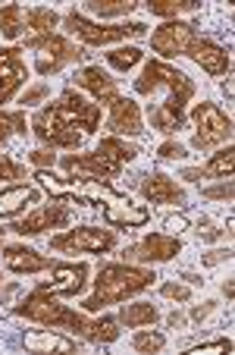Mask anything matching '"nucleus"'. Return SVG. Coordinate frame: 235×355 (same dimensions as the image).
Returning a JSON list of instances; mask_svg holds the SVG:
<instances>
[{
  "mask_svg": "<svg viewBox=\"0 0 235 355\" xmlns=\"http://www.w3.org/2000/svg\"><path fill=\"white\" fill-rule=\"evenodd\" d=\"M13 315L35 321L41 327H57V330H69V334L82 336V340L94 343V346H110L120 340V321L110 315H101L97 321H88L85 315L66 309L60 302V295H50L44 289L35 286L19 305H13Z\"/></svg>",
  "mask_w": 235,
  "mask_h": 355,
  "instance_id": "nucleus-1",
  "label": "nucleus"
},
{
  "mask_svg": "<svg viewBox=\"0 0 235 355\" xmlns=\"http://www.w3.org/2000/svg\"><path fill=\"white\" fill-rule=\"evenodd\" d=\"M157 88H167V98L148 110L151 126L160 129V132H176V129L185 126V104L195 98V82L188 79L185 73H179L176 67L163 60H151L144 63L141 76L135 79V92L138 94H154Z\"/></svg>",
  "mask_w": 235,
  "mask_h": 355,
  "instance_id": "nucleus-2",
  "label": "nucleus"
},
{
  "mask_svg": "<svg viewBox=\"0 0 235 355\" xmlns=\"http://www.w3.org/2000/svg\"><path fill=\"white\" fill-rule=\"evenodd\" d=\"M157 280L154 270L148 268H135V264H104L97 270L94 280V295H88L82 302V311H101L107 305H120L129 295H138L144 289H151V283Z\"/></svg>",
  "mask_w": 235,
  "mask_h": 355,
  "instance_id": "nucleus-3",
  "label": "nucleus"
},
{
  "mask_svg": "<svg viewBox=\"0 0 235 355\" xmlns=\"http://www.w3.org/2000/svg\"><path fill=\"white\" fill-rule=\"evenodd\" d=\"M22 47H32V51H38V60H35V69H38V76H54L60 73L63 67H69V63H79L82 57H85V47L73 44L69 38H63V35L50 32V35H38V38H26V44Z\"/></svg>",
  "mask_w": 235,
  "mask_h": 355,
  "instance_id": "nucleus-4",
  "label": "nucleus"
},
{
  "mask_svg": "<svg viewBox=\"0 0 235 355\" xmlns=\"http://www.w3.org/2000/svg\"><path fill=\"white\" fill-rule=\"evenodd\" d=\"M63 22H66L69 35H75L79 41H85V44H116V41H126V38H144L148 35V26L144 22H126V26H101V22H91L85 19L82 13H66L63 16Z\"/></svg>",
  "mask_w": 235,
  "mask_h": 355,
  "instance_id": "nucleus-5",
  "label": "nucleus"
},
{
  "mask_svg": "<svg viewBox=\"0 0 235 355\" xmlns=\"http://www.w3.org/2000/svg\"><path fill=\"white\" fill-rule=\"evenodd\" d=\"M191 123L198 129L195 139H191V148H198V151H214L220 145H232V116H226L210 101H201L191 110Z\"/></svg>",
  "mask_w": 235,
  "mask_h": 355,
  "instance_id": "nucleus-6",
  "label": "nucleus"
},
{
  "mask_svg": "<svg viewBox=\"0 0 235 355\" xmlns=\"http://www.w3.org/2000/svg\"><path fill=\"white\" fill-rule=\"evenodd\" d=\"M50 248H54V252H66V255H82V252H85V255H101V252L116 248V236L101 227H79V230L54 236Z\"/></svg>",
  "mask_w": 235,
  "mask_h": 355,
  "instance_id": "nucleus-7",
  "label": "nucleus"
},
{
  "mask_svg": "<svg viewBox=\"0 0 235 355\" xmlns=\"http://www.w3.org/2000/svg\"><path fill=\"white\" fill-rule=\"evenodd\" d=\"M69 205L63 198H54L50 205H41L38 211H32L28 217L16 223H7V227H0V236L3 233H19V236H38L44 230H63L69 227Z\"/></svg>",
  "mask_w": 235,
  "mask_h": 355,
  "instance_id": "nucleus-8",
  "label": "nucleus"
},
{
  "mask_svg": "<svg viewBox=\"0 0 235 355\" xmlns=\"http://www.w3.org/2000/svg\"><path fill=\"white\" fill-rule=\"evenodd\" d=\"M32 132L38 135L47 148H79L82 139H85L82 132H75V126H69V123L57 114L54 104L32 116Z\"/></svg>",
  "mask_w": 235,
  "mask_h": 355,
  "instance_id": "nucleus-9",
  "label": "nucleus"
},
{
  "mask_svg": "<svg viewBox=\"0 0 235 355\" xmlns=\"http://www.w3.org/2000/svg\"><path fill=\"white\" fill-rule=\"evenodd\" d=\"M54 107L69 126H79L82 135H91L101 129V104H91V101L82 98L75 88H66V92L57 98Z\"/></svg>",
  "mask_w": 235,
  "mask_h": 355,
  "instance_id": "nucleus-10",
  "label": "nucleus"
},
{
  "mask_svg": "<svg viewBox=\"0 0 235 355\" xmlns=\"http://www.w3.org/2000/svg\"><path fill=\"white\" fill-rule=\"evenodd\" d=\"M201 38L198 28L191 22H182V19H169L163 22L160 28H154L151 35V51L160 57H179V54H188V47L195 44Z\"/></svg>",
  "mask_w": 235,
  "mask_h": 355,
  "instance_id": "nucleus-11",
  "label": "nucleus"
},
{
  "mask_svg": "<svg viewBox=\"0 0 235 355\" xmlns=\"http://www.w3.org/2000/svg\"><path fill=\"white\" fill-rule=\"evenodd\" d=\"M182 252V239L179 236H169V233H151L144 236L141 242H135V245H129L126 252H122V258L126 261H173L176 255Z\"/></svg>",
  "mask_w": 235,
  "mask_h": 355,
  "instance_id": "nucleus-12",
  "label": "nucleus"
},
{
  "mask_svg": "<svg viewBox=\"0 0 235 355\" xmlns=\"http://www.w3.org/2000/svg\"><path fill=\"white\" fill-rule=\"evenodd\" d=\"M54 277L50 280H41L38 289L50 295H60V299H73L85 289V280H88V264H60L57 261L54 268Z\"/></svg>",
  "mask_w": 235,
  "mask_h": 355,
  "instance_id": "nucleus-13",
  "label": "nucleus"
},
{
  "mask_svg": "<svg viewBox=\"0 0 235 355\" xmlns=\"http://www.w3.org/2000/svg\"><path fill=\"white\" fill-rule=\"evenodd\" d=\"M19 54L22 47H0V104H7L28 79V69Z\"/></svg>",
  "mask_w": 235,
  "mask_h": 355,
  "instance_id": "nucleus-14",
  "label": "nucleus"
},
{
  "mask_svg": "<svg viewBox=\"0 0 235 355\" xmlns=\"http://www.w3.org/2000/svg\"><path fill=\"white\" fill-rule=\"evenodd\" d=\"M107 107H110L107 129L113 135H141V132H144V123H141V107L135 104L132 98L116 94Z\"/></svg>",
  "mask_w": 235,
  "mask_h": 355,
  "instance_id": "nucleus-15",
  "label": "nucleus"
},
{
  "mask_svg": "<svg viewBox=\"0 0 235 355\" xmlns=\"http://www.w3.org/2000/svg\"><path fill=\"white\" fill-rule=\"evenodd\" d=\"M141 195H144L151 205H182V201H185V189H182L173 176L160 173V170H154V173H148L141 180Z\"/></svg>",
  "mask_w": 235,
  "mask_h": 355,
  "instance_id": "nucleus-16",
  "label": "nucleus"
},
{
  "mask_svg": "<svg viewBox=\"0 0 235 355\" xmlns=\"http://www.w3.org/2000/svg\"><path fill=\"white\" fill-rule=\"evenodd\" d=\"M60 167L66 170L69 180H79V182H107V180H116L107 167L101 164V157L94 155H66L60 161Z\"/></svg>",
  "mask_w": 235,
  "mask_h": 355,
  "instance_id": "nucleus-17",
  "label": "nucleus"
},
{
  "mask_svg": "<svg viewBox=\"0 0 235 355\" xmlns=\"http://www.w3.org/2000/svg\"><path fill=\"white\" fill-rule=\"evenodd\" d=\"M185 57H191L195 63H201V69L210 73V76H226L229 67H232V57L226 54V47L214 44V41H207V38H198L195 44L188 47Z\"/></svg>",
  "mask_w": 235,
  "mask_h": 355,
  "instance_id": "nucleus-18",
  "label": "nucleus"
},
{
  "mask_svg": "<svg viewBox=\"0 0 235 355\" xmlns=\"http://www.w3.org/2000/svg\"><path fill=\"white\" fill-rule=\"evenodd\" d=\"M94 155L101 157V164L110 170V173L120 176V170L141 155V148L138 145H126L120 135H107V139H101V145L94 148Z\"/></svg>",
  "mask_w": 235,
  "mask_h": 355,
  "instance_id": "nucleus-19",
  "label": "nucleus"
},
{
  "mask_svg": "<svg viewBox=\"0 0 235 355\" xmlns=\"http://www.w3.org/2000/svg\"><path fill=\"white\" fill-rule=\"evenodd\" d=\"M148 208H141V205H132L129 198L122 195H110V201L104 205V220L110 227H144L148 223Z\"/></svg>",
  "mask_w": 235,
  "mask_h": 355,
  "instance_id": "nucleus-20",
  "label": "nucleus"
},
{
  "mask_svg": "<svg viewBox=\"0 0 235 355\" xmlns=\"http://www.w3.org/2000/svg\"><path fill=\"white\" fill-rule=\"evenodd\" d=\"M75 88H85V92L94 94V101H101V104H110V101L120 94L116 88V79L110 73H104L101 67H85L75 73Z\"/></svg>",
  "mask_w": 235,
  "mask_h": 355,
  "instance_id": "nucleus-21",
  "label": "nucleus"
},
{
  "mask_svg": "<svg viewBox=\"0 0 235 355\" xmlns=\"http://www.w3.org/2000/svg\"><path fill=\"white\" fill-rule=\"evenodd\" d=\"M3 264H7L13 274H41V270L54 268L57 261L38 255V252L28 245H3Z\"/></svg>",
  "mask_w": 235,
  "mask_h": 355,
  "instance_id": "nucleus-22",
  "label": "nucleus"
},
{
  "mask_svg": "<svg viewBox=\"0 0 235 355\" xmlns=\"http://www.w3.org/2000/svg\"><path fill=\"white\" fill-rule=\"evenodd\" d=\"M22 346L32 349V352H75V340L60 334L57 327L26 330V334H22Z\"/></svg>",
  "mask_w": 235,
  "mask_h": 355,
  "instance_id": "nucleus-23",
  "label": "nucleus"
},
{
  "mask_svg": "<svg viewBox=\"0 0 235 355\" xmlns=\"http://www.w3.org/2000/svg\"><path fill=\"white\" fill-rule=\"evenodd\" d=\"M32 201H38V192H35L28 182H16V186H7L3 192H0V220L3 217H13L19 214L26 205H32Z\"/></svg>",
  "mask_w": 235,
  "mask_h": 355,
  "instance_id": "nucleus-24",
  "label": "nucleus"
},
{
  "mask_svg": "<svg viewBox=\"0 0 235 355\" xmlns=\"http://www.w3.org/2000/svg\"><path fill=\"white\" fill-rule=\"evenodd\" d=\"M120 321L126 327H151L160 321V311L151 302H135V305H122L120 309Z\"/></svg>",
  "mask_w": 235,
  "mask_h": 355,
  "instance_id": "nucleus-25",
  "label": "nucleus"
},
{
  "mask_svg": "<svg viewBox=\"0 0 235 355\" xmlns=\"http://www.w3.org/2000/svg\"><path fill=\"white\" fill-rule=\"evenodd\" d=\"M148 10L154 16H160V19H179L182 13H195V10H201V3L198 0H148Z\"/></svg>",
  "mask_w": 235,
  "mask_h": 355,
  "instance_id": "nucleus-26",
  "label": "nucleus"
},
{
  "mask_svg": "<svg viewBox=\"0 0 235 355\" xmlns=\"http://www.w3.org/2000/svg\"><path fill=\"white\" fill-rule=\"evenodd\" d=\"M22 32H26V10H22L19 3L0 7V35L10 38V41H16Z\"/></svg>",
  "mask_w": 235,
  "mask_h": 355,
  "instance_id": "nucleus-27",
  "label": "nucleus"
},
{
  "mask_svg": "<svg viewBox=\"0 0 235 355\" xmlns=\"http://www.w3.org/2000/svg\"><path fill=\"white\" fill-rule=\"evenodd\" d=\"M57 22H60V16H57L50 7H32V10H26V26L35 32V38H38V35H50L57 28Z\"/></svg>",
  "mask_w": 235,
  "mask_h": 355,
  "instance_id": "nucleus-28",
  "label": "nucleus"
},
{
  "mask_svg": "<svg viewBox=\"0 0 235 355\" xmlns=\"http://www.w3.org/2000/svg\"><path fill=\"white\" fill-rule=\"evenodd\" d=\"M232 167H235V148L226 145V148H220V151H216V155L207 161L204 173L214 176V180H229V176H232Z\"/></svg>",
  "mask_w": 235,
  "mask_h": 355,
  "instance_id": "nucleus-29",
  "label": "nucleus"
},
{
  "mask_svg": "<svg viewBox=\"0 0 235 355\" xmlns=\"http://www.w3.org/2000/svg\"><path fill=\"white\" fill-rule=\"evenodd\" d=\"M26 114L22 110H0V145L10 139V135H26Z\"/></svg>",
  "mask_w": 235,
  "mask_h": 355,
  "instance_id": "nucleus-30",
  "label": "nucleus"
},
{
  "mask_svg": "<svg viewBox=\"0 0 235 355\" xmlns=\"http://www.w3.org/2000/svg\"><path fill=\"white\" fill-rule=\"evenodd\" d=\"M163 346H167V336L157 334V330H135V336H132V349H135V352L151 355V352H160Z\"/></svg>",
  "mask_w": 235,
  "mask_h": 355,
  "instance_id": "nucleus-31",
  "label": "nucleus"
},
{
  "mask_svg": "<svg viewBox=\"0 0 235 355\" xmlns=\"http://www.w3.org/2000/svg\"><path fill=\"white\" fill-rule=\"evenodd\" d=\"M141 51L138 47H132V44H126V47H113V51H110L107 54V63L113 69H132L135 63H141Z\"/></svg>",
  "mask_w": 235,
  "mask_h": 355,
  "instance_id": "nucleus-32",
  "label": "nucleus"
},
{
  "mask_svg": "<svg viewBox=\"0 0 235 355\" xmlns=\"http://www.w3.org/2000/svg\"><path fill=\"white\" fill-rule=\"evenodd\" d=\"M88 10H94L97 16H126L135 10L132 0H88Z\"/></svg>",
  "mask_w": 235,
  "mask_h": 355,
  "instance_id": "nucleus-33",
  "label": "nucleus"
},
{
  "mask_svg": "<svg viewBox=\"0 0 235 355\" xmlns=\"http://www.w3.org/2000/svg\"><path fill=\"white\" fill-rule=\"evenodd\" d=\"M185 352L191 355H210V352H232V340H214V343H198V346H188Z\"/></svg>",
  "mask_w": 235,
  "mask_h": 355,
  "instance_id": "nucleus-34",
  "label": "nucleus"
},
{
  "mask_svg": "<svg viewBox=\"0 0 235 355\" xmlns=\"http://www.w3.org/2000/svg\"><path fill=\"white\" fill-rule=\"evenodd\" d=\"M0 180H7V182L26 180V170H22L16 161H10L7 155H0Z\"/></svg>",
  "mask_w": 235,
  "mask_h": 355,
  "instance_id": "nucleus-35",
  "label": "nucleus"
},
{
  "mask_svg": "<svg viewBox=\"0 0 235 355\" xmlns=\"http://www.w3.org/2000/svg\"><path fill=\"white\" fill-rule=\"evenodd\" d=\"M160 293L167 295V299H176V302H188L191 299V286H188V283H163L160 286Z\"/></svg>",
  "mask_w": 235,
  "mask_h": 355,
  "instance_id": "nucleus-36",
  "label": "nucleus"
},
{
  "mask_svg": "<svg viewBox=\"0 0 235 355\" xmlns=\"http://www.w3.org/2000/svg\"><path fill=\"white\" fill-rule=\"evenodd\" d=\"M232 180H223V182H216V186H204L201 189V195L204 198H220V201H229L232 198Z\"/></svg>",
  "mask_w": 235,
  "mask_h": 355,
  "instance_id": "nucleus-37",
  "label": "nucleus"
},
{
  "mask_svg": "<svg viewBox=\"0 0 235 355\" xmlns=\"http://www.w3.org/2000/svg\"><path fill=\"white\" fill-rule=\"evenodd\" d=\"M28 161H32L38 170H50L57 164V155H54V148H38V151L28 155Z\"/></svg>",
  "mask_w": 235,
  "mask_h": 355,
  "instance_id": "nucleus-38",
  "label": "nucleus"
},
{
  "mask_svg": "<svg viewBox=\"0 0 235 355\" xmlns=\"http://www.w3.org/2000/svg\"><path fill=\"white\" fill-rule=\"evenodd\" d=\"M157 157H160V161H182V157H185V145H179V141H163V145L157 148Z\"/></svg>",
  "mask_w": 235,
  "mask_h": 355,
  "instance_id": "nucleus-39",
  "label": "nucleus"
},
{
  "mask_svg": "<svg viewBox=\"0 0 235 355\" xmlns=\"http://www.w3.org/2000/svg\"><path fill=\"white\" fill-rule=\"evenodd\" d=\"M223 261H232V248H210L207 255H201V264L204 268H216Z\"/></svg>",
  "mask_w": 235,
  "mask_h": 355,
  "instance_id": "nucleus-40",
  "label": "nucleus"
},
{
  "mask_svg": "<svg viewBox=\"0 0 235 355\" xmlns=\"http://www.w3.org/2000/svg\"><path fill=\"white\" fill-rule=\"evenodd\" d=\"M195 233H198V239H204V242H216V239L223 236V230H216L214 223L207 220V217H201V220H198V230H195Z\"/></svg>",
  "mask_w": 235,
  "mask_h": 355,
  "instance_id": "nucleus-41",
  "label": "nucleus"
},
{
  "mask_svg": "<svg viewBox=\"0 0 235 355\" xmlns=\"http://www.w3.org/2000/svg\"><path fill=\"white\" fill-rule=\"evenodd\" d=\"M163 230H167L169 236H179L182 230H188V217L185 214H169L167 220H163Z\"/></svg>",
  "mask_w": 235,
  "mask_h": 355,
  "instance_id": "nucleus-42",
  "label": "nucleus"
},
{
  "mask_svg": "<svg viewBox=\"0 0 235 355\" xmlns=\"http://www.w3.org/2000/svg\"><path fill=\"white\" fill-rule=\"evenodd\" d=\"M44 98H47V85L38 82L35 88H28V92L22 94V104H38V101H44Z\"/></svg>",
  "mask_w": 235,
  "mask_h": 355,
  "instance_id": "nucleus-43",
  "label": "nucleus"
},
{
  "mask_svg": "<svg viewBox=\"0 0 235 355\" xmlns=\"http://www.w3.org/2000/svg\"><path fill=\"white\" fill-rule=\"evenodd\" d=\"M214 309H216V302H201V305H195V309H191V321H198V324H201L204 318H207Z\"/></svg>",
  "mask_w": 235,
  "mask_h": 355,
  "instance_id": "nucleus-44",
  "label": "nucleus"
},
{
  "mask_svg": "<svg viewBox=\"0 0 235 355\" xmlns=\"http://www.w3.org/2000/svg\"><path fill=\"white\" fill-rule=\"evenodd\" d=\"M182 180L201 182V180H207V173H204V167H185V170H182Z\"/></svg>",
  "mask_w": 235,
  "mask_h": 355,
  "instance_id": "nucleus-45",
  "label": "nucleus"
},
{
  "mask_svg": "<svg viewBox=\"0 0 235 355\" xmlns=\"http://www.w3.org/2000/svg\"><path fill=\"white\" fill-rule=\"evenodd\" d=\"M182 280H185L188 286H201V283H204V280H201V277H198V274H182Z\"/></svg>",
  "mask_w": 235,
  "mask_h": 355,
  "instance_id": "nucleus-46",
  "label": "nucleus"
},
{
  "mask_svg": "<svg viewBox=\"0 0 235 355\" xmlns=\"http://www.w3.org/2000/svg\"><path fill=\"white\" fill-rule=\"evenodd\" d=\"M223 293H226V299H232V295H235V283H232V280H226V286H223Z\"/></svg>",
  "mask_w": 235,
  "mask_h": 355,
  "instance_id": "nucleus-47",
  "label": "nucleus"
},
{
  "mask_svg": "<svg viewBox=\"0 0 235 355\" xmlns=\"http://www.w3.org/2000/svg\"><path fill=\"white\" fill-rule=\"evenodd\" d=\"M169 327H179V324H182V315H179V311H176V315H169Z\"/></svg>",
  "mask_w": 235,
  "mask_h": 355,
  "instance_id": "nucleus-48",
  "label": "nucleus"
},
{
  "mask_svg": "<svg viewBox=\"0 0 235 355\" xmlns=\"http://www.w3.org/2000/svg\"><path fill=\"white\" fill-rule=\"evenodd\" d=\"M0 286H3V274H0Z\"/></svg>",
  "mask_w": 235,
  "mask_h": 355,
  "instance_id": "nucleus-49",
  "label": "nucleus"
}]
</instances>
